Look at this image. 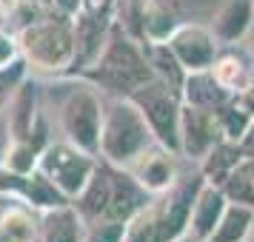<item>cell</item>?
Returning a JSON list of instances; mask_svg holds the SVG:
<instances>
[{"label":"cell","instance_id":"obj_1","mask_svg":"<svg viewBox=\"0 0 254 242\" xmlns=\"http://www.w3.org/2000/svg\"><path fill=\"white\" fill-rule=\"evenodd\" d=\"M203 183V174L177 177V183L169 191L154 194L126 222V242H174L189 234L191 202Z\"/></svg>","mask_w":254,"mask_h":242},{"label":"cell","instance_id":"obj_2","mask_svg":"<svg viewBox=\"0 0 254 242\" xmlns=\"http://www.w3.org/2000/svg\"><path fill=\"white\" fill-rule=\"evenodd\" d=\"M151 77H154V71L146 60L143 46L115 23H112V32H109V40H106L100 57L86 71L77 74V80L92 83L94 89L112 94V97H128Z\"/></svg>","mask_w":254,"mask_h":242},{"label":"cell","instance_id":"obj_3","mask_svg":"<svg viewBox=\"0 0 254 242\" xmlns=\"http://www.w3.org/2000/svg\"><path fill=\"white\" fill-rule=\"evenodd\" d=\"M14 35L29 69L43 74H63V77L69 74L74 63V20L69 14L58 9L40 12Z\"/></svg>","mask_w":254,"mask_h":242},{"label":"cell","instance_id":"obj_4","mask_svg":"<svg viewBox=\"0 0 254 242\" xmlns=\"http://www.w3.org/2000/svg\"><path fill=\"white\" fill-rule=\"evenodd\" d=\"M151 145H154V137L140 108L128 97H115L112 103L103 105L100 145H97V157H103V162L128 168Z\"/></svg>","mask_w":254,"mask_h":242},{"label":"cell","instance_id":"obj_5","mask_svg":"<svg viewBox=\"0 0 254 242\" xmlns=\"http://www.w3.org/2000/svg\"><path fill=\"white\" fill-rule=\"evenodd\" d=\"M128 100L140 108L154 143L180 157V108H183L180 92L163 83L160 77H151L137 92L128 94Z\"/></svg>","mask_w":254,"mask_h":242},{"label":"cell","instance_id":"obj_6","mask_svg":"<svg viewBox=\"0 0 254 242\" xmlns=\"http://www.w3.org/2000/svg\"><path fill=\"white\" fill-rule=\"evenodd\" d=\"M71 80H74V86L63 97L60 111H58L60 131H63V140H69L71 145L89 151V154H97L106 103L92 83L77 80V77H71Z\"/></svg>","mask_w":254,"mask_h":242},{"label":"cell","instance_id":"obj_7","mask_svg":"<svg viewBox=\"0 0 254 242\" xmlns=\"http://www.w3.org/2000/svg\"><path fill=\"white\" fill-rule=\"evenodd\" d=\"M97 162H100L97 154H89V151L71 145L69 140H60V143H49L43 148L37 168L71 202L86 188V183L92 180Z\"/></svg>","mask_w":254,"mask_h":242},{"label":"cell","instance_id":"obj_8","mask_svg":"<svg viewBox=\"0 0 254 242\" xmlns=\"http://www.w3.org/2000/svg\"><path fill=\"white\" fill-rule=\"evenodd\" d=\"M220 140L223 134H220L217 111L183 103L180 108V157L200 162Z\"/></svg>","mask_w":254,"mask_h":242},{"label":"cell","instance_id":"obj_9","mask_svg":"<svg viewBox=\"0 0 254 242\" xmlns=\"http://www.w3.org/2000/svg\"><path fill=\"white\" fill-rule=\"evenodd\" d=\"M166 43H169V48L174 51L177 63L186 69V74H189V71L211 69L214 57L220 54V43L214 40L211 29L197 26V23H180Z\"/></svg>","mask_w":254,"mask_h":242},{"label":"cell","instance_id":"obj_10","mask_svg":"<svg viewBox=\"0 0 254 242\" xmlns=\"http://www.w3.org/2000/svg\"><path fill=\"white\" fill-rule=\"evenodd\" d=\"M71 20H74V63L66 77H77L100 57L115 20H112V14H94L86 9H80Z\"/></svg>","mask_w":254,"mask_h":242},{"label":"cell","instance_id":"obj_11","mask_svg":"<svg viewBox=\"0 0 254 242\" xmlns=\"http://www.w3.org/2000/svg\"><path fill=\"white\" fill-rule=\"evenodd\" d=\"M126 171L131 174L140 183V188H146L151 196L169 191V188L177 183V177H180V171H177V154L166 151L163 145H157V143H154L151 148L143 151Z\"/></svg>","mask_w":254,"mask_h":242},{"label":"cell","instance_id":"obj_12","mask_svg":"<svg viewBox=\"0 0 254 242\" xmlns=\"http://www.w3.org/2000/svg\"><path fill=\"white\" fill-rule=\"evenodd\" d=\"M0 191L20 196V199L29 202L35 211H49V208H58V205H66V202H69V199L43 177L40 168L32 171V174H9V171L0 168Z\"/></svg>","mask_w":254,"mask_h":242},{"label":"cell","instance_id":"obj_13","mask_svg":"<svg viewBox=\"0 0 254 242\" xmlns=\"http://www.w3.org/2000/svg\"><path fill=\"white\" fill-rule=\"evenodd\" d=\"M151 199L146 188L126 171L109 165V205H106V219H117V222H128L140 208Z\"/></svg>","mask_w":254,"mask_h":242},{"label":"cell","instance_id":"obj_14","mask_svg":"<svg viewBox=\"0 0 254 242\" xmlns=\"http://www.w3.org/2000/svg\"><path fill=\"white\" fill-rule=\"evenodd\" d=\"M40 211L20 196L0 191V242H37Z\"/></svg>","mask_w":254,"mask_h":242},{"label":"cell","instance_id":"obj_15","mask_svg":"<svg viewBox=\"0 0 254 242\" xmlns=\"http://www.w3.org/2000/svg\"><path fill=\"white\" fill-rule=\"evenodd\" d=\"M254 23V0H226L214 12L211 20V35L220 46H234L252 32Z\"/></svg>","mask_w":254,"mask_h":242},{"label":"cell","instance_id":"obj_16","mask_svg":"<svg viewBox=\"0 0 254 242\" xmlns=\"http://www.w3.org/2000/svg\"><path fill=\"white\" fill-rule=\"evenodd\" d=\"M83 234H86V219L71 202L40 211L37 242H83Z\"/></svg>","mask_w":254,"mask_h":242},{"label":"cell","instance_id":"obj_17","mask_svg":"<svg viewBox=\"0 0 254 242\" xmlns=\"http://www.w3.org/2000/svg\"><path fill=\"white\" fill-rule=\"evenodd\" d=\"M229 205L226 194L220 191V185L214 183H203L200 191H197L194 202H191V214H189V234L191 237H200V240H208L211 231L217 228L223 211Z\"/></svg>","mask_w":254,"mask_h":242},{"label":"cell","instance_id":"obj_18","mask_svg":"<svg viewBox=\"0 0 254 242\" xmlns=\"http://www.w3.org/2000/svg\"><path fill=\"white\" fill-rule=\"evenodd\" d=\"M9 140H29L35 131L40 111H37V86L26 77L9 100Z\"/></svg>","mask_w":254,"mask_h":242},{"label":"cell","instance_id":"obj_19","mask_svg":"<svg viewBox=\"0 0 254 242\" xmlns=\"http://www.w3.org/2000/svg\"><path fill=\"white\" fill-rule=\"evenodd\" d=\"M180 97L183 103L189 105H200V108H214L217 111L223 103H229L231 94L214 80L211 69L206 71H189L183 80V89H180Z\"/></svg>","mask_w":254,"mask_h":242},{"label":"cell","instance_id":"obj_20","mask_svg":"<svg viewBox=\"0 0 254 242\" xmlns=\"http://www.w3.org/2000/svg\"><path fill=\"white\" fill-rule=\"evenodd\" d=\"M71 205L80 211V217L86 222H94V219L106 217V205H109V162H97L92 180L86 183L80 194L71 199Z\"/></svg>","mask_w":254,"mask_h":242},{"label":"cell","instance_id":"obj_21","mask_svg":"<svg viewBox=\"0 0 254 242\" xmlns=\"http://www.w3.org/2000/svg\"><path fill=\"white\" fill-rule=\"evenodd\" d=\"M254 228V208L243 202H229L217 228L211 231L208 242H246Z\"/></svg>","mask_w":254,"mask_h":242},{"label":"cell","instance_id":"obj_22","mask_svg":"<svg viewBox=\"0 0 254 242\" xmlns=\"http://www.w3.org/2000/svg\"><path fill=\"white\" fill-rule=\"evenodd\" d=\"M240 160H243L240 145H237V143H229V140H220L217 145L200 160V174H203L206 183L220 185L223 183V177H226V174H229Z\"/></svg>","mask_w":254,"mask_h":242},{"label":"cell","instance_id":"obj_23","mask_svg":"<svg viewBox=\"0 0 254 242\" xmlns=\"http://www.w3.org/2000/svg\"><path fill=\"white\" fill-rule=\"evenodd\" d=\"M177 26L180 23L174 20L169 6H163L160 0H146V6H143V46L166 43Z\"/></svg>","mask_w":254,"mask_h":242},{"label":"cell","instance_id":"obj_24","mask_svg":"<svg viewBox=\"0 0 254 242\" xmlns=\"http://www.w3.org/2000/svg\"><path fill=\"white\" fill-rule=\"evenodd\" d=\"M146 51V60H149L151 71H154V77H160L163 83H169L172 89H183V80H186V69L177 63L174 57V51L169 48V43H149V46H143Z\"/></svg>","mask_w":254,"mask_h":242},{"label":"cell","instance_id":"obj_25","mask_svg":"<svg viewBox=\"0 0 254 242\" xmlns=\"http://www.w3.org/2000/svg\"><path fill=\"white\" fill-rule=\"evenodd\" d=\"M249 71H252V66H246V60H243L240 54H231V51L217 54L214 63H211L214 80H217L231 97L243 92V86H246V80H249Z\"/></svg>","mask_w":254,"mask_h":242},{"label":"cell","instance_id":"obj_26","mask_svg":"<svg viewBox=\"0 0 254 242\" xmlns=\"http://www.w3.org/2000/svg\"><path fill=\"white\" fill-rule=\"evenodd\" d=\"M254 117L243 108L234 97H231L229 103H223L217 108V123H220V134H223V140H229V143H237L240 145V140L246 137V131H249V126H252Z\"/></svg>","mask_w":254,"mask_h":242},{"label":"cell","instance_id":"obj_27","mask_svg":"<svg viewBox=\"0 0 254 242\" xmlns=\"http://www.w3.org/2000/svg\"><path fill=\"white\" fill-rule=\"evenodd\" d=\"M26 77H29V63L23 60V54L14 60V63H9V66L0 69V111L9 105L12 94L17 92V86H20Z\"/></svg>","mask_w":254,"mask_h":242},{"label":"cell","instance_id":"obj_28","mask_svg":"<svg viewBox=\"0 0 254 242\" xmlns=\"http://www.w3.org/2000/svg\"><path fill=\"white\" fill-rule=\"evenodd\" d=\"M83 242H126V222L117 219H94L86 222Z\"/></svg>","mask_w":254,"mask_h":242},{"label":"cell","instance_id":"obj_29","mask_svg":"<svg viewBox=\"0 0 254 242\" xmlns=\"http://www.w3.org/2000/svg\"><path fill=\"white\" fill-rule=\"evenodd\" d=\"M20 57V43H17V35L9 32L6 26H0V69L9 66Z\"/></svg>","mask_w":254,"mask_h":242},{"label":"cell","instance_id":"obj_30","mask_svg":"<svg viewBox=\"0 0 254 242\" xmlns=\"http://www.w3.org/2000/svg\"><path fill=\"white\" fill-rule=\"evenodd\" d=\"M234 100L254 117V66H252V71H249V80H246V86H243V92L234 94Z\"/></svg>","mask_w":254,"mask_h":242},{"label":"cell","instance_id":"obj_31","mask_svg":"<svg viewBox=\"0 0 254 242\" xmlns=\"http://www.w3.org/2000/svg\"><path fill=\"white\" fill-rule=\"evenodd\" d=\"M83 9L94 14H112L115 9V0H83Z\"/></svg>","mask_w":254,"mask_h":242},{"label":"cell","instance_id":"obj_32","mask_svg":"<svg viewBox=\"0 0 254 242\" xmlns=\"http://www.w3.org/2000/svg\"><path fill=\"white\" fill-rule=\"evenodd\" d=\"M17 12H20V0H0V26L9 23Z\"/></svg>","mask_w":254,"mask_h":242},{"label":"cell","instance_id":"obj_33","mask_svg":"<svg viewBox=\"0 0 254 242\" xmlns=\"http://www.w3.org/2000/svg\"><path fill=\"white\" fill-rule=\"evenodd\" d=\"M52 6H55L58 12L69 14V17H74V14L83 9V0H52Z\"/></svg>","mask_w":254,"mask_h":242},{"label":"cell","instance_id":"obj_34","mask_svg":"<svg viewBox=\"0 0 254 242\" xmlns=\"http://www.w3.org/2000/svg\"><path fill=\"white\" fill-rule=\"evenodd\" d=\"M240 151H243V157H254V120L249 126V131H246V137L240 140Z\"/></svg>","mask_w":254,"mask_h":242},{"label":"cell","instance_id":"obj_35","mask_svg":"<svg viewBox=\"0 0 254 242\" xmlns=\"http://www.w3.org/2000/svg\"><path fill=\"white\" fill-rule=\"evenodd\" d=\"M240 165H243V171L249 174V180H252V185H254V157H243Z\"/></svg>","mask_w":254,"mask_h":242},{"label":"cell","instance_id":"obj_36","mask_svg":"<svg viewBox=\"0 0 254 242\" xmlns=\"http://www.w3.org/2000/svg\"><path fill=\"white\" fill-rule=\"evenodd\" d=\"M174 242H208V240H200V237H191V234H183L180 240H174Z\"/></svg>","mask_w":254,"mask_h":242},{"label":"cell","instance_id":"obj_37","mask_svg":"<svg viewBox=\"0 0 254 242\" xmlns=\"http://www.w3.org/2000/svg\"><path fill=\"white\" fill-rule=\"evenodd\" d=\"M249 54H252V60H254V43H252V48H249Z\"/></svg>","mask_w":254,"mask_h":242}]
</instances>
